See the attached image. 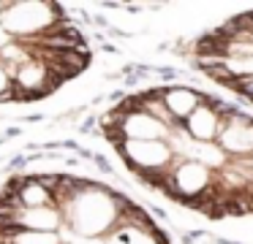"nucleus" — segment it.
Returning a JSON list of instances; mask_svg holds the SVG:
<instances>
[{"instance_id":"7ed1b4c3","label":"nucleus","mask_w":253,"mask_h":244,"mask_svg":"<svg viewBox=\"0 0 253 244\" xmlns=\"http://www.w3.org/2000/svg\"><path fill=\"white\" fill-rule=\"evenodd\" d=\"M93 63L84 33L60 3L0 0V103H36Z\"/></svg>"},{"instance_id":"20e7f679","label":"nucleus","mask_w":253,"mask_h":244,"mask_svg":"<svg viewBox=\"0 0 253 244\" xmlns=\"http://www.w3.org/2000/svg\"><path fill=\"white\" fill-rule=\"evenodd\" d=\"M191 57L199 73L253 103V11L229 16L202 33L191 46Z\"/></svg>"},{"instance_id":"f257e3e1","label":"nucleus","mask_w":253,"mask_h":244,"mask_svg":"<svg viewBox=\"0 0 253 244\" xmlns=\"http://www.w3.org/2000/svg\"><path fill=\"white\" fill-rule=\"evenodd\" d=\"M101 133L126 168L207 220L253 217V114L191 84L123 95Z\"/></svg>"},{"instance_id":"f03ea898","label":"nucleus","mask_w":253,"mask_h":244,"mask_svg":"<svg viewBox=\"0 0 253 244\" xmlns=\"http://www.w3.org/2000/svg\"><path fill=\"white\" fill-rule=\"evenodd\" d=\"M0 244H171L126 193L66 171L17 174L0 187Z\"/></svg>"}]
</instances>
